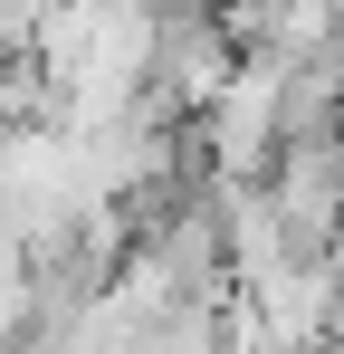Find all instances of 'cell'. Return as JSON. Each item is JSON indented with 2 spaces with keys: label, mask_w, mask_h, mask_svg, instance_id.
Masks as SVG:
<instances>
[{
  "label": "cell",
  "mask_w": 344,
  "mask_h": 354,
  "mask_svg": "<svg viewBox=\"0 0 344 354\" xmlns=\"http://www.w3.org/2000/svg\"><path fill=\"white\" fill-rule=\"evenodd\" d=\"M201 144L220 182H268V163L287 153V48L239 58V77L201 106Z\"/></svg>",
  "instance_id": "obj_1"
},
{
  "label": "cell",
  "mask_w": 344,
  "mask_h": 354,
  "mask_svg": "<svg viewBox=\"0 0 344 354\" xmlns=\"http://www.w3.org/2000/svg\"><path fill=\"white\" fill-rule=\"evenodd\" d=\"M268 201L287 211V230L306 239V249H335L344 239V124L287 144L278 163H268Z\"/></svg>",
  "instance_id": "obj_2"
},
{
  "label": "cell",
  "mask_w": 344,
  "mask_h": 354,
  "mask_svg": "<svg viewBox=\"0 0 344 354\" xmlns=\"http://www.w3.org/2000/svg\"><path fill=\"white\" fill-rule=\"evenodd\" d=\"M134 354H229V297H172L134 335Z\"/></svg>",
  "instance_id": "obj_3"
},
{
  "label": "cell",
  "mask_w": 344,
  "mask_h": 354,
  "mask_svg": "<svg viewBox=\"0 0 344 354\" xmlns=\"http://www.w3.org/2000/svg\"><path fill=\"white\" fill-rule=\"evenodd\" d=\"M325 354H344V335H335V345H325Z\"/></svg>",
  "instance_id": "obj_4"
}]
</instances>
